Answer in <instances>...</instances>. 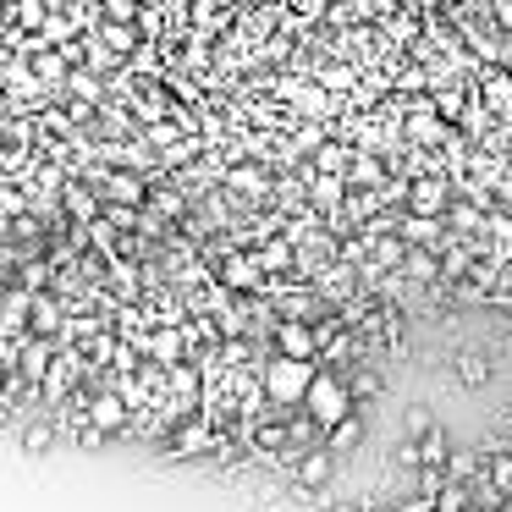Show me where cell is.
I'll use <instances>...</instances> for the list:
<instances>
[{"label": "cell", "mask_w": 512, "mask_h": 512, "mask_svg": "<svg viewBox=\"0 0 512 512\" xmlns=\"http://www.w3.org/2000/svg\"><path fill=\"white\" fill-rule=\"evenodd\" d=\"M391 259H402L397 243H375V265H391Z\"/></svg>", "instance_id": "cell-29"}, {"label": "cell", "mask_w": 512, "mask_h": 512, "mask_svg": "<svg viewBox=\"0 0 512 512\" xmlns=\"http://www.w3.org/2000/svg\"><path fill=\"white\" fill-rule=\"evenodd\" d=\"M358 441H364L358 419H347V424H336V430H331V452H347V446H358Z\"/></svg>", "instance_id": "cell-18"}, {"label": "cell", "mask_w": 512, "mask_h": 512, "mask_svg": "<svg viewBox=\"0 0 512 512\" xmlns=\"http://www.w3.org/2000/svg\"><path fill=\"white\" fill-rule=\"evenodd\" d=\"M314 347H320V342H314V331H309L303 320H287V325H281V358H303V364H309Z\"/></svg>", "instance_id": "cell-4"}, {"label": "cell", "mask_w": 512, "mask_h": 512, "mask_svg": "<svg viewBox=\"0 0 512 512\" xmlns=\"http://www.w3.org/2000/svg\"><path fill=\"white\" fill-rule=\"evenodd\" d=\"M254 259H259L265 270H287V265H292V243H265Z\"/></svg>", "instance_id": "cell-16"}, {"label": "cell", "mask_w": 512, "mask_h": 512, "mask_svg": "<svg viewBox=\"0 0 512 512\" xmlns=\"http://www.w3.org/2000/svg\"><path fill=\"white\" fill-rule=\"evenodd\" d=\"M204 441H210V435H204L199 424H193V430H188V435H182V441H177V452H199Z\"/></svg>", "instance_id": "cell-28"}, {"label": "cell", "mask_w": 512, "mask_h": 512, "mask_svg": "<svg viewBox=\"0 0 512 512\" xmlns=\"http://www.w3.org/2000/svg\"><path fill=\"white\" fill-rule=\"evenodd\" d=\"M342 193H347V177H314V204H320V210H336Z\"/></svg>", "instance_id": "cell-13"}, {"label": "cell", "mask_w": 512, "mask_h": 512, "mask_svg": "<svg viewBox=\"0 0 512 512\" xmlns=\"http://www.w3.org/2000/svg\"><path fill=\"white\" fill-rule=\"evenodd\" d=\"M232 188H237V193H265V171H254V166L232 171Z\"/></svg>", "instance_id": "cell-20"}, {"label": "cell", "mask_w": 512, "mask_h": 512, "mask_svg": "<svg viewBox=\"0 0 512 512\" xmlns=\"http://www.w3.org/2000/svg\"><path fill=\"white\" fill-rule=\"evenodd\" d=\"M72 375H78V358H61L56 375H50V391H67V386H72Z\"/></svg>", "instance_id": "cell-24"}, {"label": "cell", "mask_w": 512, "mask_h": 512, "mask_svg": "<svg viewBox=\"0 0 512 512\" xmlns=\"http://www.w3.org/2000/svg\"><path fill=\"white\" fill-rule=\"evenodd\" d=\"M67 17H45V23H39V39H45V45H61V39H67Z\"/></svg>", "instance_id": "cell-22"}, {"label": "cell", "mask_w": 512, "mask_h": 512, "mask_svg": "<svg viewBox=\"0 0 512 512\" xmlns=\"http://www.w3.org/2000/svg\"><path fill=\"white\" fill-rule=\"evenodd\" d=\"M314 380H320V375H314L303 358H276V364H270V375H265V391L276 402H309Z\"/></svg>", "instance_id": "cell-1"}, {"label": "cell", "mask_w": 512, "mask_h": 512, "mask_svg": "<svg viewBox=\"0 0 512 512\" xmlns=\"http://www.w3.org/2000/svg\"><path fill=\"white\" fill-rule=\"evenodd\" d=\"M413 463H424V468L446 463V430H441V424H435V430H424V435H419V452H413Z\"/></svg>", "instance_id": "cell-9"}, {"label": "cell", "mask_w": 512, "mask_h": 512, "mask_svg": "<svg viewBox=\"0 0 512 512\" xmlns=\"http://www.w3.org/2000/svg\"><path fill=\"white\" fill-rule=\"evenodd\" d=\"M408 237H419V243H424V237H435V221H424V215H419V221L408 226Z\"/></svg>", "instance_id": "cell-30"}, {"label": "cell", "mask_w": 512, "mask_h": 512, "mask_svg": "<svg viewBox=\"0 0 512 512\" xmlns=\"http://www.w3.org/2000/svg\"><path fill=\"white\" fill-rule=\"evenodd\" d=\"M408 138L435 144V138H441V116H435V111H413V116H408Z\"/></svg>", "instance_id": "cell-12"}, {"label": "cell", "mask_w": 512, "mask_h": 512, "mask_svg": "<svg viewBox=\"0 0 512 512\" xmlns=\"http://www.w3.org/2000/svg\"><path fill=\"white\" fill-rule=\"evenodd\" d=\"M457 375H463V386H485V380H490V369L485 364H479V358H457Z\"/></svg>", "instance_id": "cell-19"}, {"label": "cell", "mask_w": 512, "mask_h": 512, "mask_svg": "<svg viewBox=\"0 0 512 512\" xmlns=\"http://www.w3.org/2000/svg\"><path fill=\"white\" fill-rule=\"evenodd\" d=\"M100 45L116 50V56H133V50H138V28L133 23H105L100 28Z\"/></svg>", "instance_id": "cell-7"}, {"label": "cell", "mask_w": 512, "mask_h": 512, "mask_svg": "<svg viewBox=\"0 0 512 512\" xmlns=\"http://www.w3.org/2000/svg\"><path fill=\"white\" fill-rule=\"evenodd\" d=\"M259 259H226V270H221V281L226 287H237V292H248V287H259Z\"/></svg>", "instance_id": "cell-6"}, {"label": "cell", "mask_w": 512, "mask_h": 512, "mask_svg": "<svg viewBox=\"0 0 512 512\" xmlns=\"http://www.w3.org/2000/svg\"><path fill=\"white\" fill-rule=\"evenodd\" d=\"M347 408H353V397H347V380H336V375H320V380H314V391H309V419H314V424H331V430H336V424L353 419Z\"/></svg>", "instance_id": "cell-2"}, {"label": "cell", "mask_w": 512, "mask_h": 512, "mask_svg": "<svg viewBox=\"0 0 512 512\" xmlns=\"http://www.w3.org/2000/svg\"><path fill=\"white\" fill-rule=\"evenodd\" d=\"M380 177H386V171H380L375 155H353V166H347V182H358V188H375Z\"/></svg>", "instance_id": "cell-10"}, {"label": "cell", "mask_w": 512, "mask_h": 512, "mask_svg": "<svg viewBox=\"0 0 512 512\" xmlns=\"http://www.w3.org/2000/svg\"><path fill=\"white\" fill-rule=\"evenodd\" d=\"M408 204H413V215L435 221V215L446 210V188H441V182H413V188H408Z\"/></svg>", "instance_id": "cell-5"}, {"label": "cell", "mask_w": 512, "mask_h": 512, "mask_svg": "<svg viewBox=\"0 0 512 512\" xmlns=\"http://www.w3.org/2000/svg\"><path fill=\"white\" fill-rule=\"evenodd\" d=\"M149 358H160V364H177V358H182V336H177V331H155V336H149Z\"/></svg>", "instance_id": "cell-11"}, {"label": "cell", "mask_w": 512, "mask_h": 512, "mask_svg": "<svg viewBox=\"0 0 512 512\" xmlns=\"http://www.w3.org/2000/svg\"><path fill=\"white\" fill-rule=\"evenodd\" d=\"M463 507H468V496L457 485H446L441 496H435V512H463Z\"/></svg>", "instance_id": "cell-23"}, {"label": "cell", "mask_w": 512, "mask_h": 512, "mask_svg": "<svg viewBox=\"0 0 512 512\" xmlns=\"http://www.w3.org/2000/svg\"><path fill=\"white\" fill-rule=\"evenodd\" d=\"M56 325H61V309L50 298H34V331L45 336V331H56Z\"/></svg>", "instance_id": "cell-17"}, {"label": "cell", "mask_w": 512, "mask_h": 512, "mask_svg": "<svg viewBox=\"0 0 512 512\" xmlns=\"http://www.w3.org/2000/svg\"><path fill=\"white\" fill-rule=\"evenodd\" d=\"M325 479H331V452H309V457L298 463V485H303V490H320Z\"/></svg>", "instance_id": "cell-8"}, {"label": "cell", "mask_w": 512, "mask_h": 512, "mask_svg": "<svg viewBox=\"0 0 512 512\" xmlns=\"http://www.w3.org/2000/svg\"><path fill=\"white\" fill-rule=\"evenodd\" d=\"M320 89L325 94H347L353 89V67H320Z\"/></svg>", "instance_id": "cell-15"}, {"label": "cell", "mask_w": 512, "mask_h": 512, "mask_svg": "<svg viewBox=\"0 0 512 512\" xmlns=\"http://www.w3.org/2000/svg\"><path fill=\"white\" fill-rule=\"evenodd\" d=\"M402 265H408V276H419V281H430V276H435V259L424 254V248H413V254L402 259Z\"/></svg>", "instance_id": "cell-21"}, {"label": "cell", "mask_w": 512, "mask_h": 512, "mask_svg": "<svg viewBox=\"0 0 512 512\" xmlns=\"http://www.w3.org/2000/svg\"><path fill=\"white\" fill-rule=\"evenodd\" d=\"M45 369H50V342L39 336V342H28V353H23V375H28V380H39Z\"/></svg>", "instance_id": "cell-14"}, {"label": "cell", "mask_w": 512, "mask_h": 512, "mask_svg": "<svg viewBox=\"0 0 512 512\" xmlns=\"http://www.w3.org/2000/svg\"><path fill=\"white\" fill-rule=\"evenodd\" d=\"M105 23H133V0H105Z\"/></svg>", "instance_id": "cell-25"}, {"label": "cell", "mask_w": 512, "mask_h": 512, "mask_svg": "<svg viewBox=\"0 0 512 512\" xmlns=\"http://www.w3.org/2000/svg\"><path fill=\"white\" fill-rule=\"evenodd\" d=\"M89 424L94 430H122L127 424V397L122 391H100V397L89 402Z\"/></svg>", "instance_id": "cell-3"}, {"label": "cell", "mask_w": 512, "mask_h": 512, "mask_svg": "<svg viewBox=\"0 0 512 512\" xmlns=\"http://www.w3.org/2000/svg\"><path fill=\"white\" fill-rule=\"evenodd\" d=\"M111 193H116V199H133V204L144 199V188H138V177H116V182H111Z\"/></svg>", "instance_id": "cell-26"}, {"label": "cell", "mask_w": 512, "mask_h": 512, "mask_svg": "<svg viewBox=\"0 0 512 512\" xmlns=\"http://www.w3.org/2000/svg\"><path fill=\"white\" fill-rule=\"evenodd\" d=\"M61 72H67V56H56V50L39 56V78H61Z\"/></svg>", "instance_id": "cell-27"}]
</instances>
